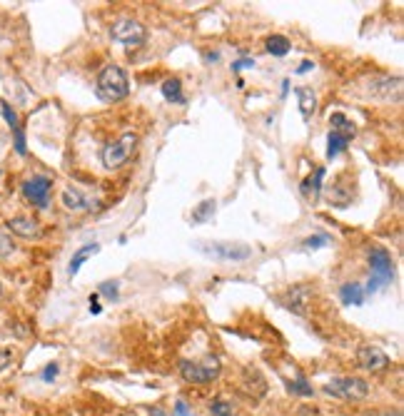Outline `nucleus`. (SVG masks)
I'll return each mask as SVG.
<instances>
[{
	"mask_svg": "<svg viewBox=\"0 0 404 416\" xmlns=\"http://www.w3.org/2000/svg\"><path fill=\"white\" fill-rule=\"evenodd\" d=\"M95 92L103 102H120L128 97L130 92V80L128 72L120 65H105L97 75L95 82Z\"/></svg>",
	"mask_w": 404,
	"mask_h": 416,
	"instance_id": "nucleus-1",
	"label": "nucleus"
},
{
	"mask_svg": "<svg viewBox=\"0 0 404 416\" xmlns=\"http://www.w3.org/2000/svg\"><path fill=\"white\" fill-rule=\"evenodd\" d=\"M357 92L367 100L399 102L402 100V80L392 75H369L357 85Z\"/></svg>",
	"mask_w": 404,
	"mask_h": 416,
	"instance_id": "nucleus-2",
	"label": "nucleus"
},
{
	"mask_svg": "<svg viewBox=\"0 0 404 416\" xmlns=\"http://www.w3.org/2000/svg\"><path fill=\"white\" fill-rule=\"evenodd\" d=\"M369 267H372V277H369L367 287H364V295L367 292L372 295V292L382 290L384 285H389L394 280V262L384 247L369 249Z\"/></svg>",
	"mask_w": 404,
	"mask_h": 416,
	"instance_id": "nucleus-3",
	"label": "nucleus"
},
{
	"mask_svg": "<svg viewBox=\"0 0 404 416\" xmlns=\"http://www.w3.org/2000/svg\"><path fill=\"white\" fill-rule=\"evenodd\" d=\"M220 371H222L220 359L212 354H207L202 361H190V359L180 361V374H182V379L187 384H210V381H215L220 376Z\"/></svg>",
	"mask_w": 404,
	"mask_h": 416,
	"instance_id": "nucleus-4",
	"label": "nucleus"
},
{
	"mask_svg": "<svg viewBox=\"0 0 404 416\" xmlns=\"http://www.w3.org/2000/svg\"><path fill=\"white\" fill-rule=\"evenodd\" d=\"M135 148H138V135L135 132H125L120 135L115 143H110L108 148L103 150V165L108 170H118L133 158Z\"/></svg>",
	"mask_w": 404,
	"mask_h": 416,
	"instance_id": "nucleus-5",
	"label": "nucleus"
},
{
	"mask_svg": "<svg viewBox=\"0 0 404 416\" xmlns=\"http://www.w3.org/2000/svg\"><path fill=\"white\" fill-rule=\"evenodd\" d=\"M324 394L337 396V399L344 401H359L369 394V384L359 376H337V379H332L324 386Z\"/></svg>",
	"mask_w": 404,
	"mask_h": 416,
	"instance_id": "nucleus-6",
	"label": "nucleus"
},
{
	"mask_svg": "<svg viewBox=\"0 0 404 416\" xmlns=\"http://www.w3.org/2000/svg\"><path fill=\"white\" fill-rule=\"evenodd\" d=\"M50 190H53V180L48 175H36V177L26 180L23 182V197L38 209H48L50 207Z\"/></svg>",
	"mask_w": 404,
	"mask_h": 416,
	"instance_id": "nucleus-7",
	"label": "nucleus"
},
{
	"mask_svg": "<svg viewBox=\"0 0 404 416\" xmlns=\"http://www.w3.org/2000/svg\"><path fill=\"white\" fill-rule=\"evenodd\" d=\"M110 35H113L115 43H120L125 48H133V50L148 40V31L138 21H118L113 26V31H110Z\"/></svg>",
	"mask_w": 404,
	"mask_h": 416,
	"instance_id": "nucleus-8",
	"label": "nucleus"
},
{
	"mask_svg": "<svg viewBox=\"0 0 404 416\" xmlns=\"http://www.w3.org/2000/svg\"><path fill=\"white\" fill-rule=\"evenodd\" d=\"M200 249L212 257L230 259V262H242V259L252 257V247L247 244H232V242H210V244H200Z\"/></svg>",
	"mask_w": 404,
	"mask_h": 416,
	"instance_id": "nucleus-9",
	"label": "nucleus"
},
{
	"mask_svg": "<svg viewBox=\"0 0 404 416\" xmlns=\"http://www.w3.org/2000/svg\"><path fill=\"white\" fill-rule=\"evenodd\" d=\"M357 364L362 366L364 371H384L389 366V356L384 354L379 346L364 344L357 349Z\"/></svg>",
	"mask_w": 404,
	"mask_h": 416,
	"instance_id": "nucleus-10",
	"label": "nucleus"
},
{
	"mask_svg": "<svg viewBox=\"0 0 404 416\" xmlns=\"http://www.w3.org/2000/svg\"><path fill=\"white\" fill-rule=\"evenodd\" d=\"M310 300H312V295H310V287L297 285V287H292V290L287 292L285 297H282V305H285L290 312H295V314H305V312H307V307H310Z\"/></svg>",
	"mask_w": 404,
	"mask_h": 416,
	"instance_id": "nucleus-11",
	"label": "nucleus"
},
{
	"mask_svg": "<svg viewBox=\"0 0 404 416\" xmlns=\"http://www.w3.org/2000/svg\"><path fill=\"white\" fill-rule=\"evenodd\" d=\"M60 199H62V207L70 209V212H90V209L97 207L95 199L85 197V195H82L80 190H75V187H65V190H62Z\"/></svg>",
	"mask_w": 404,
	"mask_h": 416,
	"instance_id": "nucleus-12",
	"label": "nucleus"
},
{
	"mask_svg": "<svg viewBox=\"0 0 404 416\" xmlns=\"http://www.w3.org/2000/svg\"><path fill=\"white\" fill-rule=\"evenodd\" d=\"M0 115L6 117L8 125H11V130H13V135H16V150H18V155H26V135H23L21 120H18L16 110H13V107L8 105L6 100H0Z\"/></svg>",
	"mask_w": 404,
	"mask_h": 416,
	"instance_id": "nucleus-13",
	"label": "nucleus"
},
{
	"mask_svg": "<svg viewBox=\"0 0 404 416\" xmlns=\"http://www.w3.org/2000/svg\"><path fill=\"white\" fill-rule=\"evenodd\" d=\"M8 227H11V232L18 234V237H26V239L40 237V224H38L36 219H31V217H23V214L13 217L11 222H8Z\"/></svg>",
	"mask_w": 404,
	"mask_h": 416,
	"instance_id": "nucleus-14",
	"label": "nucleus"
},
{
	"mask_svg": "<svg viewBox=\"0 0 404 416\" xmlns=\"http://www.w3.org/2000/svg\"><path fill=\"white\" fill-rule=\"evenodd\" d=\"M100 252V244H85V247H80L75 254H72V259H70V264H67V274L70 277H75L77 272H80V267L87 262V259L92 257V254H97Z\"/></svg>",
	"mask_w": 404,
	"mask_h": 416,
	"instance_id": "nucleus-15",
	"label": "nucleus"
},
{
	"mask_svg": "<svg viewBox=\"0 0 404 416\" xmlns=\"http://www.w3.org/2000/svg\"><path fill=\"white\" fill-rule=\"evenodd\" d=\"M329 127H332V132L349 137V140L357 135V125H354L347 115H342V112H332V115H329Z\"/></svg>",
	"mask_w": 404,
	"mask_h": 416,
	"instance_id": "nucleus-16",
	"label": "nucleus"
},
{
	"mask_svg": "<svg viewBox=\"0 0 404 416\" xmlns=\"http://www.w3.org/2000/svg\"><path fill=\"white\" fill-rule=\"evenodd\" d=\"M295 92H297V100H300L302 117L310 120V117L315 115V110H317V97H315V92L310 90V87H297Z\"/></svg>",
	"mask_w": 404,
	"mask_h": 416,
	"instance_id": "nucleus-17",
	"label": "nucleus"
},
{
	"mask_svg": "<svg viewBox=\"0 0 404 416\" xmlns=\"http://www.w3.org/2000/svg\"><path fill=\"white\" fill-rule=\"evenodd\" d=\"M339 297H342V305H352V307H362L364 305V287L359 285H342V290H339Z\"/></svg>",
	"mask_w": 404,
	"mask_h": 416,
	"instance_id": "nucleus-18",
	"label": "nucleus"
},
{
	"mask_svg": "<svg viewBox=\"0 0 404 416\" xmlns=\"http://www.w3.org/2000/svg\"><path fill=\"white\" fill-rule=\"evenodd\" d=\"M163 95L168 102H185V95H182V82L178 80V77H168V80L163 82Z\"/></svg>",
	"mask_w": 404,
	"mask_h": 416,
	"instance_id": "nucleus-19",
	"label": "nucleus"
},
{
	"mask_svg": "<svg viewBox=\"0 0 404 416\" xmlns=\"http://www.w3.org/2000/svg\"><path fill=\"white\" fill-rule=\"evenodd\" d=\"M329 202H332V204H339V207H344V204L352 202V187H344V185H342V177H337L334 187L329 190Z\"/></svg>",
	"mask_w": 404,
	"mask_h": 416,
	"instance_id": "nucleus-20",
	"label": "nucleus"
},
{
	"mask_svg": "<svg viewBox=\"0 0 404 416\" xmlns=\"http://www.w3.org/2000/svg\"><path fill=\"white\" fill-rule=\"evenodd\" d=\"M267 53H270V55H277V58H282V55H287V53H290V40H287L285 35H270L267 38Z\"/></svg>",
	"mask_w": 404,
	"mask_h": 416,
	"instance_id": "nucleus-21",
	"label": "nucleus"
},
{
	"mask_svg": "<svg viewBox=\"0 0 404 416\" xmlns=\"http://www.w3.org/2000/svg\"><path fill=\"white\" fill-rule=\"evenodd\" d=\"M349 145V137H344V135H337V132H329V137H327V158L332 160V158H337L339 153H344V148Z\"/></svg>",
	"mask_w": 404,
	"mask_h": 416,
	"instance_id": "nucleus-22",
	"label": "nucleus"
},
{
	"mask_svg": "<svg viewBox=\"0 0 404 416\" xmlns=\"http://www.w3.org/2000/svg\"><path fill=\"white\" fill-rule=\"evenodd\" d=\"M322 177H324V168H317L315 170V177H307L305 182H302V192L317 197L320 187H322Z\"/></svg>",
	"mask_w": 404,
	"mask_h": 416,
	"instance_id": "nucleus-23",
	"label": "nucleus"
},
{
	"mask_svg": "<svg viewBox=\"0 0 404 416\" xmlns=\"http://www.w3.org/2000/svg\"><path fill=\"white\" fill-rule=\"evenodd\" d=\"M210 414L212 416H235V404L222 399V396H217V399L210 401Z\"/></svg>",
	"mask_w": 404,
	"mask_h": 416,
	"instance_id": "nucleus-24",
	"label": "nucleus"
},
{
	"mask_svg": "<svg viewBox=\"0 0 404 416\" xmlns=\"http://www.w3.org/2000/svg\"><path fill=\"white\" fill-rule=\"evenodd\" d=\"M212 214H215V199H205V202H200V207H195L192 222H207L212 219Z\"/></svg>",
	"mask_w": 404,
	"mask_h": 416,
	"instance_id": "nucleus-25",
	"label": "nucleus"
},
{
	"mask_svg": "<svg viewBox=\"0 0 404 416\" xmlns=\"http://www.w3.org/2000/svg\"><path fill=\"white\" fill-rule=\"evenodd\" d=\"M287 389L292 391V394H300V396H312V386L307 384V379L302 374H297V381H290V386Z\"/></svg>",
	"mask_w": 404,
	"mask_h": 416,
	"instance_id": "nucleus-26",
	"label": "nucleus"
},
{
	"mask_svg": "<svg viewBox=\"0 0 404 416\" xmlns=\"http://www.w3.org/2000/svg\"><path fill=\"white\" fill-rule=\"evenodd\" d=\"M13 252H16V242H13L6 232H0V259L11 257Z\"/></svg>",
	"mask_w": 404,
	"mask_h": 416,
	"instance_id": "nucleus-27",
	"label": "nucleus"
},
{
	"mask_svg": "<svg viewBox=\"0 0 404 416\" xmlns=\"http://www.w3.org/2000/svg\"><path fill=\"white\" fill-rule=\"evenodd\" d=\"M302 244H305L307 249H317V247H324V244H327V237H324V234H315V237L305 239Z\"/></svg>",
	"mask_w": 404,
	"mask_h": 416,
	"instance_id": "nucleus-28",
	"label": "nucleus"
},
{
	"mask_svg": "<svg viewBox=\"0 0 404 416\" xmlns=\"http://www.w3.org/2000/svg\"><path fill=\"white\" fill-rule=\"evenodd\" d=\"M115 287H118L115 282H113V285H110V282H105V285H100V295H105L108 300H115V297H118V290H115Z\"/></svg>",
	"mask_w": 404,
	"mask_h": 416,
	"instance_id": "nucleus-29",
	"label": "nucleus"
},
{
	"mask_svg": "<svg viewBox=\"0 0 404 416\" xmlns=\"http://www.w3.org/2000/svg\"><path fill=\"white\" fill-rule=\"evenodd\" d=\"M364 416H402V411L399 409H374V411H367Z\"/></svg>",
	"mask_w": 404,
	"mask_h": 416,
	"instance_id": "nucleus-30",
	"label": "nucleus"
},
{
	"mask_svg": "<svg viewBox=\"0 0 404 416\" xmlns=\"http://www.w3.org/2000/svg\"><path fill=\"white\" fill-rule=\"evenodd\" d=\"M13 361V351L11 349H0V371L6 369V366H11Z\"/></svg>",
	"mask_w": 404,
	"mask_h": 416,
	"instance_id": "nucleus-31",
	"label": "nucleus"
},
{
	"mask_svg": "<svg viewBox=\"0 0 404 416\" xmlns=\"http://www.w3.org/2000/svg\"><path fill=\"white\" fill-rule=\"evenodd\" d=\"M295 416H322V414H320V409H315V406H300V409L295 411Z\"/></svg>",
	"mask_w": 404,
	"mask_h": 416,
	"instance_id": "nucleus-32",
	"label": "nucleus"
},
{
	"mask_svg": "<svg viewBox=\"0 0 404 416\" xmlns=\"http://www.w3.org/2000/svg\"><path fill=\"white\" fill-rule=\"evenodd\" d=\"M58 376V364H48V369L43 371V381H53Z\"/></svg>",
	"mask_w": 404,
	"mask_h": 416,
	"instance_id": "nucleus-33",
	"label": "nucleus"
},
{
	"mask_svg": "<svg viewBox=\"0 0 404 416\" xmlns=\"http://www.w3.org/2000/svg\"><path fill=\"white\" fill-rule=\"evenodd\" d=\"M175 416H192V411L187 409L185 401H178V404H175Z\"/></svg>",
	"mask_w": 404,
	"mask_h": 416,
	"instance_id": "nucleus-34",
	"label": "nucleus"
},
{
	"mask_svg": "<svg viewBox=\"0 0 404 416\" xmlns=\"http://www.w3.org/2000/svg\"><path fill=\"white\" fill-rule=\"evenodd\" d=\"M252 65H255V60H250V58H247V60H237L232 67H235V70H245V67H252Z\"/></svg>",
	"mask_w": 404,
	"mask_h": 416,
	"instance_id": "nucleus-35",
	"label": "nucleus"
},
{
	"mask_svg": "<svg viewBox=\"0 0 404 416\" xmlns=\"http://www.w3.org/2000/svg\"><path fill=\"white\" fill-rule=\"evenodd\" d=\"M312 62H310V60H305V62H302V65L300 67H297V72H310V70H312Z\"/></svg>",
	"mask_w": 404,
	"mask_h": 416,
	"instance_id": "nucleus-36",
	"label": "nucleus"
},
{
	"mask_svg": "<svg viewBox=\"0 0 404 416\" xmlns=\"http://www.w3.org/2000/svg\"><path fill=\"white\" fill-rule=\"evenodd\" d=\"M150 416H165V411L160 409V406H153V409H150Z\"/></svg>",
	"mask_w": 404,
	"mask_h": 416,
	"instance_id": "nucleus-37",
	"label": "nucleus"
},
{
	"mask_svg": "<svg viewBox=\"0 0 404 416\" xmlns=\"http://www.w3.org/2000/svg\"><path fill=\"white\" fill-rule=\"evenodd\" d=\"M0 292H3V285H0Z\"/></svg>",
	"mask_w": 404,
	"mask_h": 416,
	"instance_id": "nucleus-38",
	"label": "nucleus"
},
{
	"mask_svg": "<svg viewBox=\"0 0 404 416\" xmlns=\"http://www.w3.org/2000/svg\"><path fill=\"white\" fill-rule=\"evenodd\" d=\"M0 175H3V173H0Z\"/></svg>",
	"mask_w": 404,
	"mask_h": 416,
	"instance_id": "nucleus-39",
	"label": "nucleus"
}]
</instances>
